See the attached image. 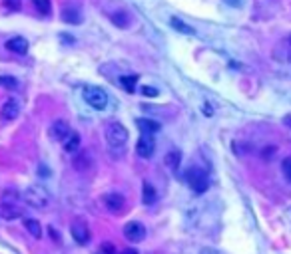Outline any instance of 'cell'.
Instances as JSON below:
<instances>
[{"mask_svg":"<svg viewBox=\"0 0 291 254\" xmlns=\"http://www.w3.org/2000/svg\"><path fill=\"white\" fill-rule=\"evenodd\" d=\"M186 181H188V185L195 195L206 193L208 187H210V177L201 167H190L188 173H186Z\"/></svg>","mask_w":291,"mask_h":254,"instance_id":"obj_1","label":"cell"},{"mask_svg":"<svg viewBox=\"0 0 291 254\" xmlns=\"http://www.w3.org/2000/svg\"><path fill=\"white\" fill-rule=\"evenodd\" d=\"M24 201L26 205L34 208H46L50 203V195L42 185H32L24 191Z\"/></svg>","mask_w":291,"mask_h":254,"instance_id":"obj_2","label":"cell"},{"mask_svg":"<svg viewBox=\"0 0 291 254\" xmlns=\"http://www.w3.org/2000/svg\"><path fill=\"white\" fill-rule=\"evenodd\" d=\"M0 214H2V219H6V221H12V219L22 216V208L18 207V195H16V193H10V191L4 193L2 203H0Z\"/></svg>","mask_w":291,"mask_h":254,"instance_id":"obj_3","label":"cell"},{"mask_svg":"<svg viewBox=\"0 0 291 254\" xmlns=\"http://www.w3.org/2000/svg\"><path fill=\"white\" fill-rule=\"evenodd\" d=\"M82 97L94 110H104L108 105V93L104 92L102 88H98V86H86L82 90Z\"/></svg>","mask_w":291,"mask_h":254,"instance_id":"obj_4","label":"cell"},{"mask_svg":"<svg viewBox=\"0 0 291 254\" xmlns=\"http://www.w3.org/2000/svg\"><path fill=\"white\" fill-rule=\"evenodd\" d=\"M106 141L112 147H124L126 141H128V129L122 123H118V121L108 123V127H106Z\"/></svg>","mask_w":291,"mask_h":254,"instance_id":"obj_5","label":"cell"},{"mask_svg":"<svg viewBox=\"0 0 291 254\" xmlns=\"http://www.w3.org/2000/svg\"><path fill=\"white\" fill-rule=\"evenodd\" d=\"M156 151V141H154V135L150 133H142L138 143H136V153L142 157V159H150Z\"/></svg>","mask_w":291,"mask_h":254,"instance_id":"obj_6","label":"cell"},{"mask_svg":"<svg viewBox=\"0 0 291 254\" xmlns=\"http://www.w3.org/2000/svg\"><path fill=\"white\" fill-rule=\"evenodd\" d=\"M20 110H22V103H20V99H16V97H10V99H6V101L2 103L0 116H2V119H6V121H12V119H16V117L20 116Z\"/></svg>","mask_w":291,"mask_h":254,"instance_id":"obj_7","label":"cell"},{"mask_svg":"<svg viewBox=\"0 0 291 254\" xmlns=\"http://www.w3.org/2000/svg\"><path fill=\"white\" fill-rule=\"evenodd\" d=\"M70 232H72V238L78 242V244H88L90 240V229L84 221H74L72 227H70Z\"/></svg>","mask_w":291,"mask_h":254,"instance_id":"obj_8","label":"cell"},{"mask_svg":"<svg viewBox=\"0 0 291 254\" xmlns=\"http://www.w3.org/2000/svg\"><path fill=\"white\" fill-rule=\"evenodd\" d=\"M124 236H126L130 242H140V240H144L146 238L144 225H140V223H136V221L128 223V225L124 227Z\"/></svg>","mask_w":291,"mask_h":254,"instance_id":"obj_9","label":"cell"},{"mask_svg":"<svg viewBox=\"0 0 291 254\" xmlns=\"http://www.w3.org/2000/svg\"><path fill=\"white\" fill-rule=\"evenodd\" d=\"M102 203H104V207L108 208L110 212H122L124 207H126V201H124V197L118 195V193H108V195H104L102 197Z\"/></svg>","mask_w":291,"mask_h":254,"instance_id":"obj_10","label":"cell"},{"mask_svg":"<svg viewBox=\"0 0 291 254\" xmlns=\"http://www.w3.org/2000/svg\"><path fill=\"white\" fill-rule=\"evenodd\" d=\"M70 125H68V121H64V119H58V121H54L52 123V127H50V137L56 139V141H64V139L70 135Z\"/></svg>","mask_w":291,"mask_h":254,"instance_id":"obj_11","label":"cell"},{"mask_svg":"<svg viewBox=\"0 0 291 254\" xmlns=\"http://www.w3.org/2000/svg\"><path fill=\"white\" fill-rule=\"evenodd\" d=\"M6 50L12 52V54L24 56L26 52H28V42H26V38H22V36H14V38H10L6 42Z\"/></svg>","mask_w":291,"mask_h":254,"instance_id":"obj_12","label":"cell"},{"mask_svg":"<svg viewBox=\"0 0 291 254\" xmlns=\"http://www.w3.org/2000/svg\"><path fill=\"white\" fill-rule=\"evenodd\" d=\"M136 125H138V129L142 131V133H150V135H154V133H158L160 129H162V125L158 123V121H154V119H136Z\"/></svg>","mask_w":291,"mask_h":254,"instance_id":"obj_13","label":"cell"},{"mask_svg":"<svg viewBox=\"0 0 291 254\" xmlns=\"http://www.w3.org/2000/svg\"><path fill=\"white\" fill-rule=\"evenodd\" d=\"M62 20H64V22H68V24H80L82 22V16H80L78 8L68 6V8H64V10H62Z\"/></svg>","mask_w":291,"mask_h":254,"instance_id":"obj_14","label":"cell"},{"mask_svg":"<svg viewBox=\"0 0 291 254\" xmlns=\"http://www.w3.org/2000/svg\"><path fill=\"white\" fill-rule=\"evenodd\" d=\"M142 201H144V205H154L158 201V191L150 183H144L142 187Z\"/></svg>","mask_w":291,"mask_h":254,"instance_id":"obj_15","label":"cell"},{"mask_svg":"<svg viewBox=\"0 0 291 254\" xmlns=\"http://www.w3.org/2000/svg\"><path fill=\"white\" fill-rule=\"evenodd\" d=\"M170 24L173 30H178V32H182V34H186V36H195V30L192 26H188V24L184 22V20H180V18H170Z\"/></svg>","mask_w":291,"mask_h":254,"instance_id":"obj_16","label":"cell"},{"mask_svg":"<svg viewBox=\"0 0 291 254\" xmlns=\"http://www.w3.org/2000/svg\"><path fill=\"white\" fill-rule=\"evenodd\" d=\"M62 145H64V149H66L68 153L78 151V147H80V135H78L76 131H70V135L62 141Z\"/></svg>","mask_w":291,"mask_h":254,"instance_id":"obj_17","label":"cell"},{"mask_svg":"<svg viewBox=\"0 0 291 254\" xmlns=\"http://www.w3.org/2000/svg\"><path fill=\"white\" fill-rule=\"evenodd\" d=\"M24 227H26V231L30 232L34 238H40V236H42V229H40V223H38V221H34V219H26Z\"/></svg>","mask_w":291,"mask_h":254,"instance_id":"obj_18","label":"cell"},{"mask_svg":"<svg viewBox=\"0 0 291 254\" xmlns=\"http://www.w3.org/2000/svg\"><path fill=\"white\" fill-rule=\"evenodd\" d=\"M20 82L14 76H0V88L4 90H18Z\"/></svg>","mask_w":291,"mask_h":254,"instance_id":"obj_19","label":"cell"},{"mask_svg":"<svg viewBox=\"0 0 291 254\" xmlns=\"http://www.w3.org/2000/svg\"><path fill=\"white\" fill-rule=\"evenodd\" d=\"M136 84H138V76H122L120 78V86L126 92H134L136 90Z\"/></svg>","mask_w":291,"mask_h":254,"instance_id":"obj_20","label":"cell"},{"mask_svg":"<svg viewBox=\"0 0 291 254\" xmlns=\"http://www.w3.org/2000/svg\"><path fill=\"white\" fill-rule=\"evenodd\" d=\"M34 8L38 10L40 16H48L50 14V0H32Z\"/></svg>","mask_w":291,"mask_h":254,"instance_id":"obj_21","label":"cell"},{"mask_svg":"<svg viewBox=\"0 0 291 254\" xmlns=\"http://www.w3.org/2000/svg\"><path fill=\"white\" fill-rule=\"evenodd\" d=\"M180 159H182V155H180L178 151H170L164 161H166V165H168L170 169H178V167H180Z\"/></svg>","mask_w":291,"mask_h":254,"instance_id":"obj_22","label":"cell"},{"mask_svg":"<svg viewBox=\"0 0 291 254\" xmlns=\"http://www.w3.org/2000/svg\"><path fill=\"white\" fill-rule=\"evenodd\" d=\"M112 22L116 24V26H120V28H126V26H128V16H126V14H124V12H122V14H114V16H112Z\"/></svg>","mask_w":291,"mask_h":254,"instance_id":"obj_23","label":"cell"},{"mask_svg":"<svg viewBox=\"0 0 291 254\" xmlns=\"http://www.w3.org/2000/svg\"><path fill=\"white\" fill-rule=\"evenodd\" d=\"M4 4H6L10 10H20V8H22V0H4Z\"/></svg>","mask_w":291,"mask_h":254,"instance_id":"obj_24","label":"cell"},{"mask_svg":"<svg viewBox=\"0 0 291 254\" xmlns=\"http://www.w3.org/2000/svg\"><path fill=\"white\" fill-rule=\"evenodd\" d=\"M281 167H283V175L287 177V181L291 183V157H287V159L283 161V165H281Z\"/></svg>","mask_w":291,"mask_h":254,"instance_id":"obj_25","label":"cell"},{"mask_svg":"<svg viewBox=\"0 0 291 254\" xmlns=\"http://www.w3.org/2000/svg\"><path fill=\"white\" fill-rule=\"evenodd\" d=\"M100 250L104 254H116V246H114L112 242H104V244L100 246Z\"/></svg>","mask_w":291,"mask_h":254,"instance_id":"obj_26","label":"cell"},{"mask_svg":"<svg viewBox=\"0 0 291 254\" xmlns=\"http://www.w3.org/2000/svg\"><path fill=\"white\" fill-rule=\"evenodd\" d=\"M142 93L148 95V97H156V95H158V90H156V88H150V86H144V88H142Z\"/></svg>","mask_w":291,"mask_h":254,"instance_id":"obj_27","label":"cell"},{"mask_svg":"<svg viewBox=\"0 0 291 254\" xmlns=\"http://www.w3.org/2000/svg\"><path fill=\"white\" fill-rule=\"evenodd\" d=\"M223 2H225V4H229V6H234V8H242L245 0H223Z\"/></svg>","mask_w":291,"mask_h":254,"instance_id":"obj_28","label":"cell"},{"mask_svg":"<svg viewBox=\"0 0 291 254\" xmlns=\"http://www.w3.org/2000/svg\"><path fill=\"white\" fill-rule=\"evenodd\" d=\"M203 114H206V116H208V117H210V116H214V107L206 103V105H203Z\"/></svg>","mask_w":291,"mask_h":254,"instance_id":"obj_29","label":"cell"},{"mask_svg":"<svg viewBox=\"0 0 291 254\" xmlns=\"http://www.w3.org/2000/svg\"><path fill=\"white\" fill-rule=\"evenodd\" d=\"M124 254H138V252H136V250H126Z\"/></svg>","mask_w":291,"mask_h":254,"instance_id":"obj_30","label":"cell"},{"mask_svg":"<svg viewBox=\"0 0 291 254\" xmlns=\"http://www.w3.org/2000/svg\"><path fill=\"white\" fill-rule=\"evenodd\" d=\"M96 254H104V252H102V250H100V252H96Z\"/></svg>","mask_w":291,"mask_h":254,"instance_id":"obj_31","label":"cell"},{"mask_svg":"<svg viewBox=\"0 0 291 254\" xmlns=\"http://www.w3.org/2000/svg\"><path fill=\"white\" fill-rule=\"evenodd\" d=\"M289 44H291V36H289Z\"/></svg>","mask_w":291,"mask_h":254,"instance_id":"obj_32","label":"cell"}]
</instances>
